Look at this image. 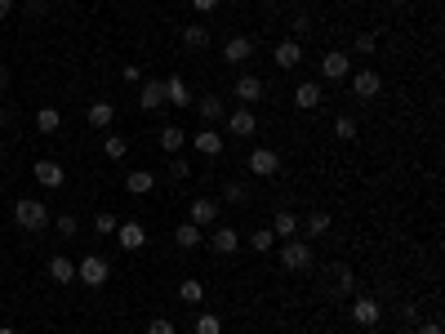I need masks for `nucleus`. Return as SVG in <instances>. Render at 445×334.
<instances>
[{
    "mask_svg": "<svg viewBox=\"0 0 445 334\" xmlns=\"http://www.w3.org/2000/svg\"><path fill=\"white\" fill-rule=\"evenodd\" d=\"M13 223H18L23 232H45L49 227V205L45 200H31V196H23V200H13Z\"/></svg>",
    "mask_w": 445,
    "mask_h": 334,
    "instance_id": "1",
    "label": "nucleus"
},
{
    "mask_svg": "<svg viewBox=\"0 0 445 334\" xmlns=\"http://www.w3.org/2000/svg\"><path fill=\"white\" fill-rule=\"evenodd\" d=\"M312 259H317L312 254V241H285L281 245V267L285 272H307Z\"/></svg>",
    "mask_w": 445,
    "mask_h": 334,
    "instance_id": "2",
    "label": "nucleus"
},
{
    "mask_svg": "<svg viewBox=\"0 0 445 334\" xmlns=\"http://www.w3.org/2000/svg\"><path fill=\"white\" fill-rule=\"evenodd\" d=\"M107 276H111V263L107 259H98V254H89V259H80L76 263V281H85V286H107Z\"/></svg>",
    "mask_w": 445,
    "mask_h": 334,
    "instance_id": "3",
    "label": "nucleus"
},
{
    "mask_svg": "<svg viewBox=\"0 0 445 334\" xmlns=\"http://www.w3.org/2000/svg\"><path fill=\"white\" fill-rule=\"evenodd\" d=\"M245 170H250V174H258V178H272L276 170H281V156H276L272 147H254V152H250V161H245Z\"/></svg>",
    "mask_w": 445,
    "mask_h": 334,
    "instance_id": "4",
    "label": "nucleus"
},
{
    "mask_svg": "<svg viewBox=\"0 0 445 334\" xmlns=\"http://www.w3.org/2000/svg\"><path fill=\"white\" fill-rule=\"evenodd\" d=\"M348 316H352V325H361V330H370V325H378L383 321V308L374 303V298H352V308H348Z\"/></svg>",
    "mask_w": 445,
    "mask_h": 334,
    "instance_id": "5",
    "label": "nucleus"
},
{
    "mask_svg": "<svg viewBox=\"0 0 445 334\" xmlns=\"http://www.w3.org/2000/svg\"><path fill=\"white\" fill-rule=\"evenodd\" d=\"M219 200H209V196H196L192 205H187V223H196V227H209V223H219Z\"/></svg>",
    "mask_w": 445,
    "mask_h": 334,
    "instance_id": "6",
    "label": "nucleus"
},
{
    "mask_svg": "<svg viewBox=\"0 0 445 334\" xmlns=\"http://www.w3.org/2000/svg\"><path fill=\"white\" fill-rule=\"evenodd\" d=\"M352 94L370 103V98H378V94H383V76H378V72H370V67H361V72L352 76Z\"/></svg>",
    "mask_w": 445,
    "mask_h": 334,
    "instance_id": "7",
    "label": "nucleus"
},
{
    "mask_svg": "<svg viewBox=\"0 0 445 334\" xmlns=\"http://www.w3.org/2000/svg\"><path fill=\"white\" fill-rule=\"evenodd\" d=\"M192 147L201 156H223V147H227V139L219 129H209V125H201V134H192Z\"/></svg>",
    "mask_w": 445,
    "mask_h": 334,
    "instance_id": "8",
    "label": "nucleus"
},
{
    "mask_svg": "<svg viewBox=\"0 0 445 334\" xmlns=\"http://www.w3.org/2000/svg\"><path fill=\"white\" fill-rule=\"evenodd\" d=\"M232 98H236L241 107L258 103V98H263V80H258V76H236V85H232Z\"/></svg>",
    "mask_w": 445,
    "mask_h": 334,
    "instance_id": "9",
    "label": "nucleus"
},
{
    "mask_svg": "<svg viewBox=\"0 0 445 334\" xmlns=\"http://www.w3.org/2000/svg\"><path fill=\"white\" fill-rule=\"evenodd\" d=\"M31 174H36L40 188H62V183H67V174H62L58 161H36V165H31Z\"/></svg>",
    "mask_w": 445,
    "mask_h": 334,
    "instance_id": "10",
    "label": "nucleus"
},
{
    "mask_svg": "<svg viewBox=\"0 0 445 334\" xmlns=\"http://www.w3.org/2000/svg\"><path fill=\"white\" fill-rule=\"evenodd\" d=\"M223 121H227V134H241V139H250V134L258 129V121H254V112H250V107H236V112H227Z\"/></svg>",
    "mask_w": 445,
    "mask_h": 334,
    "instance_id": "11",
    "label": "nucleus"
},
{
    "mask_svg": "<svg viewBox=\"0 0 445 334\" xmlns=\"http://www.w3.org/2000/svg\"><path fill=\"white\" fill-rule=\"evenodd\" d=\"M116 245L121 249H143L147 245V227L143 223H116Z\"/></svg>",
    "mask_w": 445,
    "mask_h": 334,
    "instance_id": "12",
    "label": "nucleus"
},
{
    "mask_svg": "<svg viewBox=\"0 0 445 334\" xmlns=\"http://www.w3.org/2000/svg\"><path fill=\"white\" fill-rule=\"evenodd\" d=\"M321 76L325 80H348V54H343V49H329L321 58Z\"/></svg>",
    "mask_w": 445,
    "mask_h": 334,
    "instance_id": "13",
    "label": "nucleus"
},
{
    "mask_svg": "<svg viewBox=\"0 0 445 334\" xmlns=\"http://www.w3.org/2000/svg\"><path fill=\"white\" fill-rule=\"evenodd\" d=\"M250 54H254V41H250V36H227L223 63H250Z\"/></svg>",
    "mask_w": 445,
    "mask_h": 334,
    "instance_id": "14",
    "label": "nucleus"
},
{
    "mask_svg": "<svg viewBox=\"0 0 445 334\" xmlns=\"http://www.w3.org/2000/svg\"><path fill=\"white\" fill-rule=\"evenodd\" d=\"M209 249H214V254H236V249H241V237H236V227H214V237H209Z\"/></svg>",
    "mask_w": 445,
    "mask_h": 334,
    "instance_id": "15",
    "label": "nucleus"
},
{
    "mask_svg": "<svg viewBox=\"0 0 445 334\" xmlns=\"http://www.w3.org/2000/svg\"><path fill=\"white\" fill-rule=\"evenodd\" d=\"M321 103H325V94H321V85H317V80H303V85L294 90V107L312 112V107H321Z\"/></svg>",
    "mask_w": 445,
    "mask_h": 334,
    "instance_id": "16",
    "label": "nucleus"
},
{
    "mask_svg": "<svg viewBox=\"0 0 445 334\" xmlns=\"http://www.w3.org/2000/svg\"><path fill=\"white\" fill-rule=\"evenodd\" d=\"M165 103V80H143V90H138V107L143 112H156Z\"/></svg>",
    "mask_w": 445,
    "mask_h": 334,
    "instance_id": "17",
    "label": "nucleus"
},
{
    "mask_svg": "<svg viewBox=\"0 0 445 334\" xmlns=\"http://www.w3.org/2000/svg\"><path fill=\"white\" fill-rule=\"evenodd\" d=\"M152 188H156V174H152V170H129V174H125V192H129V196H147Z\"/></svg>",
    "mask_w": 445,
    "mask_h": 334,
    "instance_id": "18",
    "label": "nucleus"
},
{
    "mask_svg": "<svg viewBox=\"0 0 445 334\" xmlns=\"http://www.w3.org/2000/svg\"><path fill=\"white\" fill-rule=\"evenodd\" d=\"M303 63V45L299 41H281L276 45V67H281V72H290V67H299Z\"/></svg>",
    "mask_w": 445,
    "mask_h": 334,
    "instance_id": "19",
    "label": "nucleus"
},
{
    "mask_svg": "<svg viewBox=\"0 0 445 334\" xmlns=\"http://www.w3.org/2000/svg\"><path fill=\"white\" fill-rule=\"evenodd\" d=\"M201 241H205V227H196V223H178L174 227V245L178 249H196Z\"/></svg>",
    "mask_w": 445,
    "mask_h": 334,
    "instance_id": "20",
    "label": "nucleus"
},
{
    "mask_svg": "<svg viewBox=\"0 0 445 334\" xmlns=\"http://www.w3.org/2000/svg\"><path fill=\"white\" fill-rule=\"evenodd\" d=\"M294 232H299V214L294 210H276V223H272V237H281V241H290Z\"/></svg>",
    "mask_w": 445,
    "mask_h": 334,
    "instance_id": "21",
    "label": "nucleus"
},
{
    "mask_svg": "<svg viewBox=\"0 0 445 334\" xmlns=\"http://www.w3.org/2000/svg\"><path fill=\"white\" fill-rule=\"evenodd\" d=\"M49 276H54L58 286H72V281H76V263L62 259V254H54V259H49Z\"/></svg>",
    "mask_w": 445,
    "mask_h": 334,
    "instance_id": "22",
    "label": "nucleus"
},
{
    "mask_svg": "<svg viewBox=\"0 0 445 334\" xmlns=\"http://www.w3.org/2000/svg\"><path fill=\"white\" fill-rule=\"evenodd\" d=\"M111 116H116V107H111V103H103V98H98V103H89L85 121H89L94 129H107V125H111Z\"/></svg>",
    "mask_w": 445,
    "mask_h": 334,
    "instance_id": "23",
    "label": "nucleus"
},
{
    "mask_svg": "<svg viewBox=\"0 0 445 334\" xmlns=\"http://www.w3.org/2000/svg\"><path fill=\"white\" fill-rule=\"evenodd\" d=\"M165 98H170L174 107H187V103H192V94H187V80H183V76H170V80H165Z\"/></svg>",
    "mask_w": 445,
    "mask_h": 334,
    "instance_id": "24",
    "label": "nucleus"
},
{
    "mask_svg": "<svg viewBox=\"0 0 445 334\" xmlns=\"http://www.w3.org/2000/svg\"><path fill=\"white\" fill-rule=\"evenodd\" d=\"M196 112H201V121H205V125H209V121H223V116H227L223 98H214V94H205L201 103H196Z\"/></svg>",
    "mask_w": 445,
    "mask_h": 334,
    "instance_id": "25",
    "label": "nucleus"
},
{
    "mask_svg": "<svg viewBox=\"0 0 445 334\" xmlns=\"http://www.w3.org/2000/svg\"><path fill=\"white\" fill-rule=\"evenodd\" d=\"M183 143H187V134L178 129V125H165V129H160V152H165V156H174Z\"/></svg>",
    "mask_w": 445,
    "mask_h": 334,
    "instance_id": "26",
    "label": "nucleus"
},
{
    "mask_svg": "<svg viewBox=\"0 0 445 334\" xmlns=\"http://www.w3.org/2000/svg\"><path fill=\"white\" fill-rule=\"evenodd\" d=\"M36 129H40V134H58V129H62V116H58L54 107H40V112H36Z\"/></svg>",
    "mask_w": 445,
    "mask_h": 334,
    "instance_id": "27",
    "label": "nucleus"
},
{
    "mask_svg": "<svg viewBox=\"0 0 445 334\" xmlns=\"http://www.w3.org/2000/svg\"><path fill=\"white\" fill-rule=\"evenodd\" d=\"M303 227H307V241H312V237H325V232H329V214H325V210H312Z\"/></svg>",
    "mask_w": 445,
    "mask_h": 334,
    "instance_id": "28",
    "label": "nucleus"
},
{
    "mask_svg": "<svg viewBox=\"0 0 445 334\" xmlns=\"http://www.w3.org/2000/svg\"><path fill=\"white\" fill-rule=\"evenodd\" d=\"M183 45H187V49H205V45H209V27H201V23H196V27H183Z\"/></svg>",
    "mask_w": 445,
    "mask_h": 334,
    "instance_id": "29",
    "label": "nucleus"
},
{
    "mask_svg": "<svg viewBox=\"0 0 445 334\" xmlns=\"http://www.w3.org/2000/svg\"><path fill=\"white\" fill-rule=\"evenodd\" d=\"M178 298H183V303H205V286L201 281H183V286H178Z\"/></svg>",
    "mask_w": 445,
    "mask_h": 334,
    "instance_id": "30",
    "label": "nucleus"
},
{
    "mask_svg": "<svg viewBox=\"0 0 445 334\" xmlns=\"http://www.w3.org/2000/svg\"><path fill=\"white\" fill-rule=\"evenodd\" d=\"M196 334H223V321H219V316H214V312H201V316H196V325H192Z\"/></svg>",
    "mask_w": 445,
    "mask_h": 334,
    "instance_id": "31",
    "label": "nucleus"
},
{
    "mask_svg": "<svg viewBox=\"0 0 445 334\" xmlns=\"http://www.w3.org/2000/svg\"><path fill=\"white\" fill-rule=\"evenodd\" d=\"M276 245V237H272V227H258L254 237H250V249H258V254H268V249Z\"/></svg>",
    "mask_w": 445,
    "mask_h": 334,
    "instance_id": "32",
    "label": "nucleus"
},
{
    "mask_svg": "<svg viewBox=\"0 0 445 334\" xmlns=\"http://www.w3.org/2000/svg\"><path fill=\"white\" fill-rule=\"evenodd\" d=\"M103 152H107V156H111V161H121V156H125V152H129V139H121V134H111V139H107V143H103Z\"/></svg>",
    "mask_w": 445,
    "mask_h": 334,
    "instance_id": "33",
    "label": "nucleus"
},
{
    "mask_svg": "<svg viewBox=\"0 0 445 334\" xmlns=\"http://www.w3.org/2000/svg\"><path fill=\"white\" fill-rule=\"evenodd\" d=\"M374 49H378V36H374V31H361V36H356V54H361V58H370Z\"/></svg>",
    "mask_w": 445,
    "mask_h": 334,
    "instance_id": "34",
    "label": "nucleus"
},
{
    "mask_svg": "<svg viewBox=\"0 0 445 334\" xmlns=\"http://www.w3.org/2000/svg\"><path fill=\"white\" fill-rule=\"evenodd\" d=\"M334 134H339L343 143H352V139H356V121H352V116H339V121H334Z\"/></svg>",
    "mask_w": 445,
    "mask_h": 334,
    "instance_id": "35",
    "label": "nucleus"
},
{
    "mask_svg": "<svg viewBox=\"0 0 445 334\" xmlns=\"http://www.w3.org/2000/svg\"><path fill=\"white\" fill-rule=\"evenodd\" d=\"M94 227H98V237H116V214H98V219H94Z\"/></svg>",
    "mask_w": 445,
    "mask_h": 334,
    "instance_id": "36",
    "label": "nucleus"
},
{
    "mask_svg": "<svg viewBox=\"0 0 445 334\" xmlns=\"http://www.w3.org/2000/svg\"><path fill=\"white\" fill-rule=\"evenodd\" d=\"M339 294H356V276H352V267H339Z\"/></svg>",
    "mask_w": 445,
    "mask_h": 334,
    "instance_id": "37",
    "label": "nucleus"
},
{
    "mask_svg": "<svg viewBox=\"0 0 445 334\" xmlns=\"http://www.w3.org/2000/svg\"><path fill=\"white\" fill-rule=\"evenodd\" d=\"M223 196L241 205V200H250V188H245V183H227V188H223Z\"/></svg>",
    "mask_w": 445,
    "mask_h": 334,
    "instance_id": "38",
    "label": "nucleus"
},
{
    "mask_svg": "<svg viewBox=\"0 0 445 334\" xmlns=\"http://www.w3.org/2000/svg\"><path fill=\"white\" fill-rule=\"evenodd\" d=\"M76 214H58V232H62V237H76Z\"/></svg>",
    "mask_w": 445,
    "mask_h": 334,
    "instance_id": "39",
    "label": "nucleus"
},
{
    "mask_svg": "<svg viewBox=\"0 0 445 334\" xmlns=\"http://www.w3.org/2000/svg\"><path fill=\"white\" fill-rule=\"evenodd\" d=\"M147 334H174V321H170V316H156V321L147 325Z\"/></svg>",
    "mask_w": 445,
    "mask_h": 334,
    "instance_id": "40",
    "label": "nucleus"
},
{
    "mask_svg": "<svg viewBox=\"0 0 445 334\" xmlns=\"http://www.w3.org/2000/svg\"><path fill=\"white\" fill-rule=\"evenodd\" d=\"M170 174H174V178H187V174H192V165L174 156V161H170Z\"/></svg>",
    "mask_w": 445,
    "mask_h": 334,
    "instance_id": "41",
    "label": "nucleus"
},
{
    "mask_svg": "<svg viewBox=\"0 0 445 334\" xmlns=\"http://www.w3.org/2000/svg\"><path fill=\"white\" fill-rule=\"evenodd\" d=\"M125 80H129V85H134V80H143V67L138 63H125V72H121Z\"/></svg>",
    "mask_w": 445,
    "mask_h": 334,
    "instance_id": "42",
    "label": "nucleus"
},
{
    "mask_svg": "<svg viewBox=\"0 0 445 334\" xmlns=\"http://www.w3.org/2000/svg\"><path fill=\"white\" fill-rule=\"evenodd\" d=\"M192 5L201 9V14H209V9H219V0H192Z\"/></svg>",
    "mask_w": 445,
    "mask_h": 334,
    "instance_id": "43",
    "label": "nucleus"
},
{
    "mask_svg": "<svg viewBox=\"0 0 445 334\" xmlns=\"http://www.w3.org/2000/svg\"><path fill=\"white\" fill-rule=\"evenodd\" d=\"M414 334H441V325H436V321H423V325H419Z\"/></svg>",
    "mask_w": 445,
    "mask_h": 334,
    "instance_id": "44",
    "label": "nucleus"
},
{
    "mask_svg": "<svg viewBox=\"0 0 445 334\" xmlns=\"http://www.w3.org/2000/svg\"><path fill=\"white\" fill-rule=\"evenodd\" d=\"M9 14H13V0H0V23H5Z\"/></svg>",
    "mask_w": 445,
    "mask_h": 334,
    "instance_id": "45",
    "label": "nucleus"
},
{
    "mask_svg": "<svg viewBox=\"0 0 445 334\" xmlns=\"http://www.w3.org/2000/svg\"><path fill=\"white\" fill-rule=\"evenodd\" d=\"M5 85H9V67L0 63V90H5Z\"/></svg>",
    "mask_w": 445,
    "mask_h": 334,
    "instance_id": "46",
    "label": "nucleus"
},
{
    "mask_svg": "<svg viewBox=\"0 0 445 334\" xmlns=\"http://www.w3.org/2000/svg\"><path fill=\"white\" fill-rule=\"evenodd\" d=\"M0 334H13V330H9V325H0Z\"/></svg>",
    "mask_w": 445,
    "mask_h": 334,
    "instance_id": "47",
    "label": "nucleus"
},
{
    "mask_svg": "<svg viewBox=\"0 0 445 334\" xmlns=\"http://www.w3.org/2000/svg\"><path fill=\"white\" fill-rule=\"evenodd\" d=\"M0 156H5V139H0Z\"/></svg>",
    "mask_w": 445,
    "mask_h": 334,
    "instance_id": "48",
    "label": "nucleus"
},
{
    "mask_svg": "<svg viewBox=\"0 0 445 334\" xmlns=\"http://www.w3.org/2000/svg\"><path fill=\"white\" fill-rule=\"evenodd\" d=\"M299 334H307V330H299Z\"/></svg>",
    "mask_w": 445,
    "mask_h": 334,
    "instance_id": "49",
    "label": "nucleus"
}]
</instances>
